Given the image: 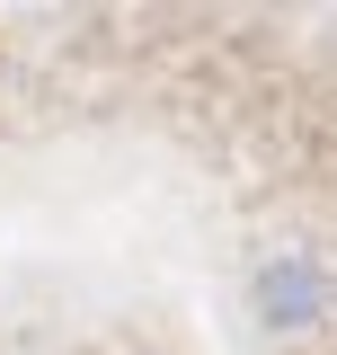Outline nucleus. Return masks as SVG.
I'll return each mask as SVG.
<instances>
[{"instance_id": "nucleus-1", "label": "nucleus", "mask_w": 337, "mask_h": 355, "mask_svg": "<svg viewBox=\"0 0 337 355\" xmlns=\"http://www.w3.org/2000/svg\"><path fill=\"white\" fill-rule=\"evenodd\" d=\"M249 302H257V320H266L275 338H302V329H320V320H329L337 275L311 258V249H266V258L249 266Z\"/></svg>"}]
</instances>
